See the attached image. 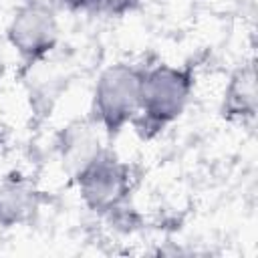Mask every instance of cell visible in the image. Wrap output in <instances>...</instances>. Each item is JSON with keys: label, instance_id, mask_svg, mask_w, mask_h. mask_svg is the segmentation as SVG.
I'll list each match as a JSON object with an SVG mask.
<instances>
[{"label": "cell", "instance_id": "cell-1", "mask_svg": "<svg viewBox=\"0 0 258 258\" xmlns=\"http://www.w3.org/2000/svg\"><path fill=\"white\" fill-rule=\"evenodd\" d=\"M191 89L194 75L189 69L155 64L143 71L139 115L133 123L139 129L161 131L185 111Z\"/></svg>", "mask_w": 258, "mask_h": 258}, {"label": "cell", "instance_id": "cell-2", "mask_svg": "<svg viewBox=\"0 0 258 258\" xmlns=\"http://www.w3.org/2000/svg\"><path fill=\"white\" fill-rule=\"evenodd\" d=\"M141 77L143 71L127 62L111 64L99 75L93 93V117L109 137L137 119Z\"/></svg>", "mask_w": 258, "mask_h": 258}, {"label": "cell", "instance_id": "cell-3", "mask_svg": "<svg viewBox=\"0 0 258 258\" xmlns=\"http://www.w3.org/2000/svg\"><path fill=\"white\" fill-rule=\"evenodd\" d=\"M75 179L85 206L99 214L121 210L131 191L129 167L107 149H103Z\"/></svg>", "mask_w": 258, "mask_h": 258}, {"label": "cell", "instance_id": "cell-4", "mask_svg": "<svg viewBox=\"0 0 258 258\" xmlns=\"http://www.w3.org/2000/svg\"><path fill=\"white\" fill-rule=\"evenodd\" d=\"M6 36L20 60L34 64L56 46L58 22L52 10H48L44 4L28 2L14 12L6 28Z\"/></svg>", "mask_w": 258, "mask_h": 258}, {"label": "cell", "instance_id": "cell-5", "mask_svg": "<svg viewBox=\"0 0 258 258\" xmlns=\"http://www.w3.org/2000/svg\"><path fill=\"white\" fill-rule=\"evenodd\" d=\"M40 208V191L22 177L0 183V226L12 228L30 222Z\"/></svg>", "mask_w": 258, "mask_h": 258}, {"label": "cell", "instance_id": "cell-6", "mask_svg": "<svg viewBox=\"0 0 258 258\" xmlns=\"http://www.w3.org/2000/svg\"><path fill=\"white\" fill-rule=\"evenodd\" d=\"M258 109V87H256V69L252 62L234 71L228 81L222 99V115L228 121H250L256 117Z\"/></svg>", "mask_w": 258, "mask_h": 258}, {"label": "cell", "instance_id": "cell-7", "mask_svg": "<svg viewBox=\"0 0 258 258\" xmlns=\"http://www.w3.org/2000/svg\"><path fill=\"white\" fill-rule=\"evenodd\" d=\"M103 151V145L99 141V135L95 133L93 125L87 123H73L62 131L60 137V159L67 173L75 179L89 163H93L99 153Z\"/></svg>", "mask_w": 258, "mask_h": 258}, {"label": "cell", "instance_id": "cell-8", "mask_svg": "<svg viewBox=\"0 0 258 258\" xmlns=\"http://www.w3.org/2000/svg\"><path fill=\"white\" fill-rule=\"evenodd\" d=\"M77 6L93 10V12H101V14H125L127 10L135 8L139 0H75Z\"/></svg>", "mask_w": 258, "mask_h": 258}]
</instances>
